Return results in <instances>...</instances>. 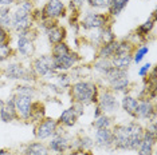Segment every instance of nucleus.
<instances>
[{"mask_svg": "<svg viewBox=\"0 0 157 155\" xmlns=\"http://www.w3.org/2000/svg\"><path fill=\"white\" fill-rule=\"evenodd\" d=\"M152 68H153V64H152V63H149V62L145 63V64H142L140 68H138V72H137L138 76L144 79V78H146L149 75V72L152 71Z\"/></svg>", "mask_w": 157, "mask_h": 155, "instance_id": "obj_38", "label": "nucleus"}, {"mask_svg": "<svg viewBox=\"0 0 157 155\" xmlns=\"http://www.w3.org/2000/svg\"><path fill=\"white\" fill-rule=\"evenodd\" d=\"M38 38V31L34 27L16 32V52L26 59L33 58L35 54V39Z\"/></svg>", "mask_w": 157, "mask_h": 155, "instance_id": "obj_7", "label": "nucleus"}, {"mask_svg": "<svg viewBox=\"0 0 157 155\" xmlns=\"http://www.w3.org/2000/svg\"><path fill=\"white\" fill-rule=\"evenodd\" d=\"M0 121L4 123H12L15 121H19L16 114V108H15V102H13L12 96L6 100L4 107L0 111Z\"/></svg>", "mask_w": 157, "mask_h": 155, "instance_id": "obj_23", "label": "nucleus"}, {"mask_svg": "<svg viewBox=\"0 0 157 155\" xmlns=\"http://www.w3.org/2000/svg\"><path fill=\"white\" fill-rule=\"evenodd\" d=\"M12 55H13V48L11 43L0 44V63L7 62Z\"/></svg>", "mask_w": 157, "mask_h": 155, "instance_id": "obj_35", "label": "nucleus"}, {"mask_svg": "<svg viewBox=\"0 0 157 155\" xmlns=\"http://www.w3.org/2000/svg\"><path fill=\"white\" fill-rule=\"evenodd\" d=\"M117 43L118 40H113L110 43H106V44H102L97 48V58L99 59H112L114 54H116V50H117Z\"/></svg>", "mask_w": 157, "mask_h": 155, "instance_id": "obj_25", "label": "nucleus"}, {"mask_svg": "<svg viewBox=\"0 0 157 155\" xmlns=\"http://www.w3.org/2000/svg\"><path fill=\"white\" fill-rule=\"evenodd\" d=\"M113 131V149L120 151H136L140 146L144 126L138 121H130L128 123H120L112 127Z\"/></svg>", "mask_w": 157, "mask_h": 155, "instance_id": "obj_1", "label": "nucleus"}, {"mask_svg": "<svg viewBox=\"0 0 157 155\" xmlns=\"http://www.w3.org/2000/svg\"><path fill=\"white\" fill-rule=\"evenodd\" d=\"M34 2L31 0H20L16 3L15 9L11 11V31L20 32V31L28 30L34 26L33 11Z\"/></svg>", "mask_w": 157, "mask_h": 155, "instance_id": "obj_4", "label": "nucleus"}, {"mask_svg": "<svg viewBox=\"0 0 157 155\" xmlns=\"http://www.w3.org/2000/svg\"><path fill=\"white\" fill-rule=\"evenodd\" d=\"M97 106L102 114L113 115L120 111V99L117 98V94H114L109 88H102L99 90Z\"/></svg>", "mask_w": 157, "mask_h": 155, "instance_id": "obj_12", "label": "nucleus"}, {"mask_svg": "<svg viewBox=\"0 0 157 155\" xmlns=\"http://www.w3.org/2000/svg\"><path fill=\"white\" fill-rule=\"evenodd\" d=\"M112 67H113V64H112V62H110V59H99V58H97L95 59V62L93 63V70H94L97 74H99L101 76L105 75V74L108 72Z\"/></svg>", "mask_w": 157, "mask_h": 155, "instance_id": "obj_30", "label": "nucleus"}, {"mask_svg": "<svg viewBox=\"0 0 157 155\" xmlns=\"http://www.w3.org/2000/svg\"><path fill=\"white\" fill-rule=\"evenodd\" d=\"M83 112H85V106H82L79 103H73L69 108H66V110L60 112V115L58 116L56 121L65 128H70L77 124L78 119L83 115Z\"/></svg>", "mask_w": 157, "mask_h": 155, "instance_id": "obj_14", "label": "nucleus"}, {"mask_svg": "<svg viewBox=\"0 0 157 155\" xmlns=\"http://www.w3.org/2000/svg\"><path fill=\"white\" fill-rule=\"evenodd\" d=\"M39 28L43 31V34L47 38V41L51 45L58 44L60 41H65L67 38V30L65 26H62L58 20L52 19H42L39 22Z\"/></svg>", "mask_w": 157, "mask_h": 155, "instance_id": "obj_9", "label": "nucleus"}, {"mask_svg": "<svg viewBox=\"0 0 157 155\" xmlns=\"http://www.w3.org/2000/svg\"><path fill=\"white\" fill-rule=\"evenodd\" d=\"M157 142V134H153L144 127V135H142V140L138 146L137 155H155V147Z\"/></svg>", "mask_w": 157, "mask_h": 155, "instance_id": "obj_20", "label": "nucleus"}, {"mask_svg": "<svg viewBox=\"0 0 157 155\" xmlns=\"http://www.w3.org/2000/svg\"><path fill=\"white\" fill-rule=\"evenodd\" d=\"M50 55L52 56L54 66L58 72H69L70 70L75 68L78 63L82 60V56L77 51L71 50L66 41H60L52 45Z\"/></svg>", "mask_w": 157, "mask_h": 155, "instance_id": "obj_3", "label": "nucleus"}, {"mask_svg": "<svg viewBox=\"0 0 157 155\" xmlns=\"http://www.w3.org/2000/svg\"><path fill=\"white\" fill-rule=\"evenodd\" d=\"M6 79L8 80H16L20 83H34L36 80V75L34 74L31 67H26L19 62H11L8 63L4 70H3Z\"/></svg>", "mask_w": 157, "mask_h": 155, "instance_id": "obj_8", "label": "nucleus"}, {"mask_svg": "<svg viewBox=\"0 0 157 155\" xmlns=\"http://www.w3.org/2000/svg\"><path fill=\"white\" fill-rule=\"evenodd\" d=\"M22 155H51V151L48 150L47 144L36 140V142L27 143L22 150Z\"/></svg>", "mask_w": 157, "mask_h": 155, "instance_id": "obj_24", "label": "nucleus"}, {"mask_svg": "<svg viewBox=\"0 0 157 155\" xmlns=\"http://www.w3.org/2000/svg\"><path fill=\"white\" fill-rule=\"evenodd\" d=\"M17 2H20V0H17ZM31 2H34V0H31Z\"/></svg>", "mask_w": 157, "mask_h": 155, "instance_id": "obj_44", "label": "nucleus"}, {"mask_svg": "<svg viewBox=\"0 0 157 155\" xmlns=\"http://www.w3.org/2000/svg\"><path fill=\"white\" fill-rule=\"evenodd\" d=\"M12 98H13V102H15L17 118H19L20 121L28 123L31 119V112H33L34 98L30 96V95L17 94V92H13Z\"/></svg>", "mask_w": 157, "mask_h": 155, "instance_id": "obj_13", "label": "nucleus"}, {"mask_svg": "<svg viewBox=\"0 0 157 155\" xmlns=\"http://www.w3.org/2000/svg\"><path fill=\"white\" fill-rule=\"evenodd\" d=\"M73 136L66 131V128L63 126H58L55 134L51 136L48 140V150L54 154H66L70 151V142Z\"/></svg>", "mask_w": 157, "mask_h": 155, "instance_id": "obj_11", "label": "nucleus"}, {"mask_svg": "<svg viewBox=\"0 0 157 155\" xmlns=\"http://www.w3.org/2000/svg\"><path fill=\"white\" fill-rule=\"evenodd\" d=\"M94 146L101 150H109L113 149V131L112 128H99L94 132Z\"/></svg>", "mask_w": 157, "mask_h": 155, "instance_id": "obj_19", "label": "nucleus"}, {"mask_svg": "<svg viewBox=\"0 0 157 155\" xmlns=\"http://www.w3.org/2000/svg\"><path fill=\"white\" fill-rule=\"evenodd\" d=\"M55 155H71V154H69V153H66V154H55Z\"/></svg>", "mask_w": 157, "mask_h": 155, "instance_id": "obj_43", "label": "nucleus"}, {"mask_svg": "<svg viewBox=\"0 0 157 155\" xmlns=\"http://www.w3.org/2000/svg\"><path fill=\"white\" fill-rule=\"evenodd\" d=\"M94 147V140L89 135H77L71 138L70 142V151L69 154L83 153V151H91Z\"/></svg>", "mask_w": 157, "mask_h": 155, "instance_id": "obj_18", "label": "nucleus"}, {"mask_svg": "<svg viewBox=\"0 0 157 155\" xmlns=\"http://www.w3.org/2000/svg\"><path fill=\"white\" fill-rule=\"evenodd\" d=\"M4 103H6V100L0 99V111H2V110H3V107H4Z\"/></svg>", "mask_w": 157, "mask_h": 155, "instance_id": "obj_42", "label": "nucleus"}, {"mask_svg": "<svg viewBox=\"0 0 157 155\" xmlns=\"http://www.w3.org/2000/svg\"><path fill=\"white\" fill-rule=\"evenodd\" d=\"M40 11L42 19L59 20L60 17H65L67 15V7L63 0H47Z\"/></svg>", "mask_w": 157, "mask_h": 155, "instance_id": "obj_16", "label": "nucleus"}, {"mask_svg": "<svg viewBox=\"0 0 157 155\" xmlns=\"http://www.w3.org/2000/svg\"><path fill=\"white\" fill-rule=\"evenodd\" d=\"M15 92L30 95V96L35 98V95H36V88H35V86L33 83H20V84H17L16 86Z\"/></svg>", "mask_w": 157, "mask_h": 155, "instance_id": "obj_34", "label": "nucleus"}, {"mask_svg": "<svg viewBox=\"0 0 157 155\" xmlns=\"http://www.w3.org/2000/svg\"><path fill=\"white\" fill-rule=\"evenodd\" d=\"M87 5L93 11H108L110 0H86Z\"/></svg>", "mask_w": 157, "mask_h": 155, "instance_id": "obj_33", "label": "nucleus"}, {"mask_svg": "<svg viewBox=\"0 0 157 155\" xmlns=\"http://www.w3.org/2000/svg\"><path fill=\"white\" fill-rule=\"evenodd\" d=\"M10 151L7 149H0V155H8Z\"/></svg>", "mask_w": 157, "mask_h": 155, "instance_id": "obj_41", "label": "nucleus"}, {"mask_svg": "<svg viewBox=\"0 0 157 155\" xmlns=\"http://www.w3.org/2000/svg\"><path fill=\"white\" fill-rule=\"evenodd\" d=\"M138 107V99L132 94H124V96L120 100V108L130 118L136 119V112Z\"/></svg>", "mask_w": 157, "mask_h": 155, "instance_id": "obj_21", "label": "nucleus"}, {"mask_svg": "<svg viewBox=\"0 0 157 155\" xmlns=\"http://www.w3.org/2000/svg\"><path fill=\"white\" fill-rule=\"evenodd\" d=\"M58 126H59V123L56 119L46 116V118H43L40 122L35 123V128H34L35 138H36V140H40V142L50 139L55 134Z\"/></svg>", "mask_w": 157, "mask_h": 155, "instance_id": "obj_15", "label": "nucleus"}, {"mask_svg": "<svg viewBox=\"0 0 157 155\" xmlns=\"http://www.w3.org/2000/svg\"><path fill=\"white\" fill-rule=\"evenodd\" d=\"M31 68H33L36 78H43V79H47V80L54 79L56 74H58L51 55L36 56L33 60V63H31Z\"/></svg>", "mask_w": 157, "mask_h": 155, "instance_id": "obj_10", "label": "nucleus"}, {"mask_svg": "<svg viewBox=\"0 0 157 155\" xmlns=\"http://www.w3.org/2000/svg\"><path fill=\"white\" fill-rule=\"evenodd\" d=\"M110 62H112L113 67H116V68H118V70H124V71H128V70H129V67L133 64L132 54H126V55H114L113 58L110 59Z\"/></svg>", "mask_w": 157, "mask_h": 155, "instance_id": "obj_26", "label": "nucleus"}, {"mask_svg": "<svg viewBox=\"0 0 157 155\" xmlns=\"http://www.w3.org/2000/svg\"><path fill=\"white\" fill-rule=\"evenodd\" d=\"M43 118H46L44 103H43V102H40V100H34V103H33V112H31L30 122L38 123V122H40Z\"/></svg>", "mask_w": 157, "mask_h": 155, "instance_id": "obj_28", "label": "nucleus"}, {"mask_svg": "<svg viewBox=\"0 0 157 155\" xmlns=\"http://www.w3.org/2000/svg\"><path fill=\"white\" fill-rule=\"evenodd\" d=\"M86 0H70L69 4H67V11L73 12V13H81V11L83 9Z\"/></svg>", "mask_w": 157, "mask_h": 155, "instance_id": "obj_36", "label": "nucleus"}, {"mask_svg": "<svg viewBox=\"0 0 157 155\" xmlns=\"http://www.w3.org/2000/svg\"><path fill=\"white\" fill-rule=\"evenodd\" d=\"M136 121H156V106L151 99H138V107L136 112Z\"/></svg>", "mask_w": 157, "mask_h": 155, "instance_id": "obj_17", "label": "nucleus"}, {"mask_svg": "<svg viewBox=\"0 0 157 155\" xmlns=\"http://www.w3.org/2000/svg\"><path fill=\"white\" fill-rule=\"evenodd\" d=\"M99 90L101 88L95 82L81 79L70 84L69 95L73 103H79L86 107L90 104H97Z\"/></svg>", "mask_w": 157, "mask_h": 155, "instance_id": "obj_2", "label": "nucleus"}, {"mask_svg": "<svg viewBox=\"0 0 157 155\" xmlns=\"http://www.w3.org/2000/svg\"><path fill=\"white\" fill-rule=\"evenodd\" d=\"M149 54V45L148 44H140L138 47L134 48L133 54H132V59H133L134 64H141V62L145 59V56Z\"/></svg>", "mask_w": 157, "mask_h": 155, "instance_id": "obj_31", "label": "nucleus"}, {"mask_svg": "<svg viewBox=\"0 0 157 155\" xmlns=\"http://www.w3.org/2000/svg\"><path fill=\"white\" fill-rule=\"evenodd\" d=\"M101 114H102V111L99 110V107H98L97 104H95V110H94V114H93V115H94V119H95V118H98V116L101 115Z\"/></svg>", "mask_w": 157, "mask_h": 155, "instance_id": "obj_40", "label": "nucleus"}, {"mask_svg": "<svg viewBox=\"0 0 157 155\" xmlns=\"http://www.w3.org/2000/svg\"><path fill=\"white\" fill-rule=\"evenodd\" d=\"M0 27L11 30V8L0 7Z\"/></svg>", "mask_w": 157, "mask_h": 155, "instance_id": "obj_32", "label": "nucleus"}, {"mask_svg": "<svg viewBox=\"0 0 157 155\" xmlns=\"http://www.w3.org/2000/svg\"><path fill=\"white\" fill-rule=\"evenodd\" d=\"M91 126L95 130H99V128H112L113 126H114V122H113L112 115L101 114L98 118L94 119V122L91 123Z\"/></svg>", "mask_w": 157, "mask_h": 155, "instance_id": "obj_29", "label": "nucleus"}, {"mask_svg": "<svg viewBox=\"0 0 157 155\" xmlns=\"http://www.w3.org/2000/svg\"><path fill=\"white\" fill-rule=\"evenodd\" d=\"M108 24H112V17L108 13L93 11V9H89L83 13V16L79 17V28L86 32L99 31Z\"/></svg>", "mask_w": 157, "mask_h": 155, "instance_id": "obj_6", "label": "nucleus"}, {"mask_svg": "<svg viewBox=\"0 0 157 155\" xmlns=\"http://www.w3.org/2000/svg\"><path fill=\"white\" fill-rule=\"evenodd\" d=\"M101 78L103 79V82L108 84V88L113 91L114 94H128L132 86L129 72L124 71V70H118L116 67H112Z\"/></svg>", "mask_w": 157, "mask_h": 155, "instance_id": "obj_5", "label": "nucleus"}, {"mask_svg": "<svg viewBox=\"0 0 157 155\" xmlns=\"http://www.w3.org/2000/svg\"><path fill=\"white\" fill-rule=\"evenodd\" d=\"M155 13L156 12H153V15L151 17H148L144 23L140 24V26L136 28V31H134L136 39H138V40H146L149 35L152 34L153 28H155V24H156V15Z\"/></svg>", "mask_w": 157, "mask_h": 155, "instance_id": "obj_22", "label": "nucleus"}, {"mask_svg": "<svg viewBox=\"0 0 157 155\" xmlns=\"http://www.w3.org/2000/svg\"><path fill=\"white\" fill-rule=\"evenodd\" d=\"M130 0H110V4L108 8V15L112 17H117L120 16L122 11L128 7Z\"/></svg>", "mask_w": 157, "mask_h": 155, "instance_id": "obj_27", "label": "nucleus"}, {"mask_svg": "<svg viewBox=\"0 0 157 155\" xmlns=\"http://www.w3.org/2000/svg\"><path fill=\"white\" fill-rule=\"evenodd\" d=\"M17 0H0V7H6V8H11L12 5H15Z\"/></svg>", "mask_w": 157, "mask_h": 155, "instance_id": "obj_39", "label": "nucleus"}, {"mask_svg": "<svg viewBox=\"0 0 157 155\" xmlns=\"http://www.w3.org/2000/svg\"><path fill=\"white\" fill-rule=\"evenodd\" d=\"M11 43V30L0 27V44Z\"/></svg>", "mask_w": 157, "mask_h": 155, "instance_id": "obj_37", "label": "nucleus"}]
</instances>
